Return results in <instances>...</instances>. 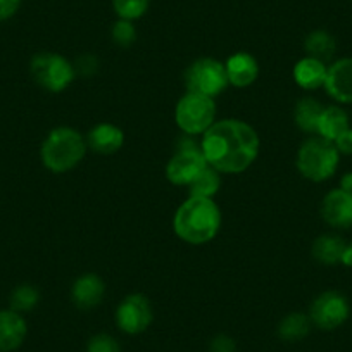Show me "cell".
<instances>
[{
	"instance_id": "25",
	"label": "cell",
	"mask_w": 352,
	"mask_h": 352,
	"mask_svg": "<svg viewBox=\"0 0 352 352\" xmlns=\"http://www.w3.org/2000/svg\"><path fill=\"white\" fill-rule=\"evenodd\" d=\"M151 8V0H113V9L118 19L137 21L144 18Z\"/></svg>"
},
{
	"instance_id": "29",
	"label": "cell",
	"mask_w": 352,
	"mask_h": 352,
	"mask_svg": "<svg viewBox=\"0 0 352 352\" xmlns=\"http://www.w3.org/2000/svg\"><path fill=\"white\" fill-rule=\"evenodd\" d=\"M211 352H235V342L228 335H218L212 338Z\"/></svg>"
},
{
	"instance_id": "32",
	"label": "cell",
	"mask_w": 352,
	"mask_h": 352,
	"mask_svg": "<svg viewBox=\"0 0 352 352\" xmlns=\"http://www.w3.org/2000/svg\"><path fill=\"white\" fill-rule=\"evenodd\" d=\"M342 264L352 268V243H347V247H345L344 256H342Z\"/></svg>"
},
{
	"instance_id": "5",
	"label": "cell",
	"mask_w": 352,
	"mask_h": 352,
	"mask_svg": "<svg viewBox=\"0 0 352 352\" xmlns=\"http://www.w3.org/2000/svg\"><path fill=\"white\" fill-rule=\"evenodd\" d=\"M32 78L50 94H59L73 83L76 71L64 56L56 52H40L30 63Z\"/></svg>"
},
{
	"instance_id": "4",
	"label": "cell",
	"mask_w": 352,
	"mask_h": 352,
	"mask_svg": "<svg viewBox=\"0 0 352 352\" xmlns=\"http://www.w3.org/2000/svg\"><path fill=\"white\" fill-rule=\"evenodd\" d=\"M338 161H340V154L333 142L316 135L300 144L296 166L306 180L321 184V182L330 180L337 173Z\"/></svg>"
},
{
	"instance_id": "13",
	"label": "cell",
	"mask_w": 352,
	"mask_h": 352,
	"mask_svg": "<svg viewBox=\"0 0 352 352\" xmlns=\"http://www.w3.org/2000/svg\"><path fill=\"white\" fill-rule=\"evenodd\" d=\"M104 294H106V285L96 273H85L78 276L71 287V300L81 311L99 306L104 299Z\"/></svg>"
},
{
	"instance_id": "26",
	"label": "cell",
	"mask_w": 352,
	"mask_h": 352,
	"mask_svg": "<svg viewBox=\"0 0 352 352\" xmlns=\"http://www.w3.org/2000/svg\"><path fill=\"white\" fill-rule=\"evenodd\" d=\"M111 35L116 45L120 47H130L131 43L137 40V28H135L133 21H126V19H118L113 25Z\"/></svg>"
},
{
	"instance_id": "7",
	"label": "cell",
	"mask_w": 352,
	"mask_h": 352,
	"mask_svg": "<svg viewBox=\"0 0 352 352\" xmlns=\"http://www.w3.org/2000/svg\"><path fill=\"white\" fill-rule=\"evenodd\" d=\"M206 166L208 161L202 154V147L194 140V135H184L178 140V151L166 166V176L173 185L188 187Z\"/></svg>"
},
{
	"instance_id": "21",
	"label": "cell",
	"mask_w": 352,
	"mask_h": 352,
	"mask_svg": "<svg viewBox=\"0 0 352 352\" xmlns=\"http://www.w3.org/2000/svg\"><path fill=\"white\" fill-rule=\"evenodd\" d=\"M324 106L320 100L313 99V97H304L296 104V111H294V121L299 130L304 133H316L318 123H320L321 113H323Z\"/></svg>"
},
{
	"instance_id": "15",
	"label": "cell",
	"mask_w": 352,
	"mask_h": 352,
	"mask_svg": "<svg viewBox=\"0 0 352 352\" xmlns=\"http://www.w3.org/2000/svg\"><path fill=\"white\" fill-rule=\"evenodd\" d=\"M124 144V133L113 123H99L88 131L87 145L94 152L102 155L116 154Z\"/></svg>"
},
{
	"instance_id": "22",
	"label": "cell",
	"mask_w": 352,
	"mask_h": 352,
	"mask_svg": "<svg viewBox=\"0 0 352 352\" xmlns=\"http://www.w3.org/2000/svg\"><path fill=\"white\" fill-rule=\"evenodd\" d=\"M311 318L309 314L304 313H290L289 316L283 318L278 324V335L285 342H299L309 335Z\"/></svg>"
},
{
	"instance_id": "1",
	"label": "cell",
	"mask_w": 352,
	"mask_h": 352,
	"mask_svg": "<svg viewBox=\"0 0 352 352\" xmlns=\"http://www.w3.org/2000/svg\"><path fill=\"white\" fill-rule=\"evenodd\" d=\"M259 145V135L245 121L221 120L206 131L201 147L208 164L216 171L236 175L256 161Z\"/></svg>"
},
{
	"instance_id": "17",
	"label": "cell",
	"mask_w": 352,
	"mask_h": 352,
	"mask_svg": "<svg viewBox=\"0 0 352 352\" xmlns=\"http://www.w3.org/2000/svg\"><path fill=\"white\" fill-rule=\"evenodd\" d=\"M328 66L313 57H304L294 66V80L304 90H318L324 87Z\"/></svg>"
},
{
	"instance_id": "6",
	"label": "cell",
	"mask_w": 352,
	"mask_h": 352,
	"mask_svg": "<svg viewBox=\"0 0 352 352\" xmlns=\"http://www.w3.org/2000/svg\"><path fill=\"white\" fill-rule=\"evenodd\" d=\"M175 120L185 135H202L216 123L214 99L187 92L176 104Z\"/></svg>"
},
{
	"instance_id": "11",
	"label": "cell",
	"mask_w": 352,
	"mask_h": 352,
	"mask_svg": "<svg viewBox=\"0 0 352 352\" xmlns=\"http://www.w3.org/2000/svg\"><path fill=\"white\" fill-rule=\"evenodd\" d=\"M321 218L333 230L352 228V194L333 188L321 201Z\"/></svg>"
},
{
	"instance_id": "3",
	"label": "cell",
	"mask_w": 352,
	"mask_h": 352,
	"mask_svg": "<svg viewBox=\"0 0 352 352\" xmlns=\"http://www.w3.org/2000/svg\"><path fill=\"white\" fill-rule=\"evenodd\" d=\"M87 140L80 131L69 126L54 128L43 140L40 157L52 173H66L76 168L87 154Z\"/></svg>"
},
{
	"instance_id": "18",
	"label": "cell",
	"mask_w": 352,
	"mask_h": 352,
	"mask_svg": "<svg viewBox=\"0 0 352 352\" xmlns=\"http://www.w3.org/2000/svg\"><path fill=\"white\" fill-rule=\"evenodd\" d=\"M345 247H347V242L340 235L324 233L314 240L311 254L316 263L324 264V266H335V264H342Z\"/></svg>"
},
{
	"instance_id": "20",
	"label": "cell",
	"mask_w": 352,
	"mask_h": 352,
	"mask_svg": "<svg viewBox=\"0 0 352 352\" xmlns=\"http://www.w3.org/2000/svg\"><path fill=\"white\" fill-rule=\"evenodd\" d=\"M304 50H306L307 57H313V59L327 64L328 60L333 59L335 52H337V40L327 30H313L304 40Z\"/></svg>"
},
{
	"instance_id": "23",
	"label": "cell",
	"mask_w": 352,
	"mask_h": 352,
	"mask_svg": "<svg viewBox=\"0 0 352 352\" xmlns=\"http://www.w3.org/2000/svg\"><path fill=\"white\" fill-rule=\"evenodd\" d=\"M221 187V178H219V171H216L212 166H206L199 176L188 185V194L190 197H204L212 199L219 192Z\"/></svg>"
},
{
	"instance_id": "14",
	"label": "cell",
	"mask_w": 352,
	"mask_h": 352,
	"mask_svg": "<svg viewBox=\"0 0 352 352\" xmlns=\"http://www.w3.org/2000/svg\"><path fill=\"white\" fill-rule=\"evenodd\" d=\"M28 335V324L23 314L12 309L0 311V352L19 349Z\"/></svg>"
},
{
	"instance_id": "27",
	"label": "cell",
	"mask_w": 352,
	"mask_h": 352,
	"mask_svg": "<svg viewBox=\"0 0 352 352\" xmlns=\"http://www.w3.org/2000/svg\"><path fill=\"white\" fill-rule=\"evenodd\" d=\"M87 352H121V347L114 337L107 333H99L88 340Z\"/></svg>"
},
{
	"instance_id": "30",
	"label": "cell",
	"mask_w": 352,
	"mask_h": 352,
	"mask_svg": "<svg viewBox=\"0 0 352 352\" xmlns=\"http://www.w3.org/2000/svg\"><path fill=\"white\" fill-rule=\"evenodd\" d=\"M333 144L340 155H352V128L345 130Z\"/></svg>"
},
{
	"instance_id": "8",
	"label": "cell",
	"mask_w": 352,
	"mask_h": 352,
	"mask_svg": "<svg viewBox=\"0 0 352 352\" xmlns=\"http://www.w3.org/2000/svg\"><path fill=\"white\" fill-rule=\"evenodd\" d=\"M184 80L187 92L211 99L218 97L230 85L225 64L212 57H202L192 63L185 71Z\"/></svg>"
},
{
	"instance_id": "31",
	"label": "cell",
	"mask_w": 352,
	"mask_h": 352,
	"mask_svg": "<svg viewBox=\"0 0 352 352\" xmlns=\"http://www.w3.org/2000/svg\"><path fill=\"white\" fill-rule=\"evenodd\" d=\"M338 188H342V190L349 192V194H352V171L345 173V175H342L340 178V185H338Z\"/></svg>"
},
{
	"instance_id": "24",
	"label": "cell",
	"mask_w": 352,
	"mask_h": 352,
	"mask_svg": "<svg viewBox=\"0 0 352 352\" xmlns=\"http://www.w3.org/2000/svg\"><path fill=\"white\" fill-rule=\"evenodd\" d=\"M40 302V292L32 283H21L16 287L9 297V309L23 314L28 311L35 309L36 304Z\"/></svg>"
},
{
	"instance_id": "10",
	"label": "cell",
	"mask_w": 352,
	"mask_h": 352,
	"mask_svg": "<svg viewBox=\"0 0 352 352\" xmlns=\"http://www.w3.org/2000/svg\"><path fill=\"white\" fill-rule=\"evenodd\" d=\"M154 320L152 304L144 294H130L116 309V324L128 335H138L147 330Z\"/></svg>"
},
{
	"instance_id": "28",
	"label": "cell",
	"mask_w": 352,
	"mask_h": 352,
	"mask_svg": "<svg viewBox=\"0 0 352 352\" xmlns=\"http://www.w3.org/2000/svg\"><path fill=\"white\" fill-rule=\"evenodd\" d=\"M23 0H0V23H6L14 18L21 9Z\"/></svg>"
},
{
	"instance_id": "2",
	"label": "cell",
	"mask_w": 352,
	"mask_h": 352,
	"mask_svg": "<svg viewBox=\"0 0 352 352\" xmlns=\"http://www.w3.org/2000/svg\"><path fill=\"white\" fill-rule=\"evenodd\" d=\"M221 226V211L212 199L188 197L176 209L173 230L184 242L192 245L208 243L218 235Z\"/></svg>"
},
{
	"instance_id": "33",
	"label": "cell",
	"mask_w": 352,
	"mask_h": 352,
	"mask_svg": "<svg viewBox=\"0 0 352 352\" xmlns=\"http://www.w3.org/2000/svg\"><path fill=\"white\" fill-rule=\"evenodd\" d=\"M351 243H352V242H351Z\"/></svg>"
},
{
	"instance_id": "19",
	"label": "cell",
	"mask_w": 352,
	"mask_h": 352,
	"mask_svg": "<svg viewBox=\"0 0 352 352\" xmlns=\"http://www.w3.org/2000/svg\"><path fill=\"white\" fill-rule=\"evenodd\" d=\"M349 128H351V118H349V113L344 107L324 106L320 123H318L316 135L330 142H335Z\"/></svg>"
},
{
	"instance_id": "9",
	"label": "cell",
	"mask_w": 352,
	"mask_h": 352,
	"mask_svg": "<svg viewBox=\"0 0 352 352\" xmlns=\"http://www.w3.org/2000/svg\"><path fill=\"white\" fill-rule=\"evenodd\" d=\"M351 316V302L337 290H327L313 300L309 307L311 323L320 330L333 331L345 324Z\"/></svg>"
},
{
	"instance_id": "16",
	"label": "cell",
	"mask_w": 352,
	"mask_h": 352,
	"mask_svg": "<svg viewBox=\"0 0 352 352\" xmlns=\"http://www.w3.org/2000/svg\"><path fill=\"white\" fill-rule=\"evenodd\" d=\"M228 83L236 88H245L252 85L259 76V64L256 57L249 52H236L225 64Z\"/></svg>"
},
{
	"instance_id": "12",
	"label": "cell",
	"mask_w": 352,
	"mask_h": 352,
	"mask_svg": "<svg viewBox=\"0 0 352 352\" xmlns=\"http://www.w3.org/2000/svg\"><path fill=\"white\" fill-rule=\"evenodd\" d=\"M324 90L338 104H352V57H342L328 66Z\"/></svg>"
}]
</instances>
